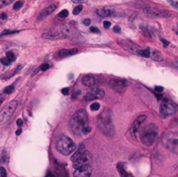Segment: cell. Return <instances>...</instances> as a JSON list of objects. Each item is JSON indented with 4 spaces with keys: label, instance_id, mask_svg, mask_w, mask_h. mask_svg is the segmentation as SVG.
Masks as SVG:
<instances>
[{
    "label": "cell",
    "instance_id": "1",
    "mask_svg": "<svg viewBox=\"0 0 178 177\" xmlns=\"http://www.w3.org/2000/svg\"><path fill=\"white\" fill-rule=\"evenodd\" d=\"M88 114L85 109H78L73 115L72 118L70 121V127L74 133L81 134L85 127L88 126Z\"/></svg>",
    "mask_w": 178,
    "mask_h": 177
},
{
    "label": "cell",
    "instance_id": "2",
    "mask_svg": "<svg viewBox=\"0 0 178 177\" xmlns=\"http://www.w3.org/2000/svg\"><path fill=\"white\" fill-rule=\"evenodd\" d=\"M97 124L101 132H103L104 134L109 136H113V134H114V128H113L110 109H106L103 113L99 115Z\"/></svg>",
    "mask_w": 178,
    "mask_h": 177
},
{
    "label": "cell",
    "instance_id": "3",
    "mask_svg": "<svg viewBox=\"0 0 178 177\" xmlns=\"http://www.w3.org/2000/svg\"><path fill=\"white\" fill-rule=\"evenodd\" d=\"M76 144L70 137L62 136L58 138L56 144V148L63 155H69L76 150Z\"/></svg>",
    "mask_w": 178,
    "mask_h": 177
},
{
    "label": "cell",
    "instance_id": "4",
    "mask_svg": "<svg viewBox=\"0 0 178 177\" xmlns=\"http://www.w3.org/2000/svg\"><path fill=\"white\" fill-rule=\"evenodd\" d=\"M157 127L155 124H149V125L144 127L141 131V141L146 146L152 145L157 137Z\"/></svg>",
    "mask_w": 178,
    "mask_h": 177
},
{
    "label": "cell",
    "instance_id": "5",
    "mask_svg": "<svg viewBox=\"0 0 178 177\" xmlns=\"http://www.w3.org/2000/svg\"><path fill=\"white\" fill-rule=\"evenodd\" d=\"M162 143L163 145L169 150L177 153L178 151V134L176 132L170 131L165 134L162 137Z\"/></svg>",
    "mask_w": 178,
    "mask_h": 177
},
{
    "label": "cell",
    "instance_id": "6",
    "mask_svg": "<svg viewBox=\"0 0 178 177\" xmlns=\"http://www.w3.org/2000/svg\"><path fill=\"white\" fill-rule=\"evenodd\" d=\"M18 106V101L13 100L7 104V105L3 109V110L0 112V125L6 123L10 120V118L14 114L15 110Z\"/></svg>",
    "mask_w": 178,
    "mask_h": 177
},
{
    "label": "cell",
    "instance_id": "7",
    "mask_svg": "<svg viewBox=\"0 0 178 177\" xmlns=\"http://www.w3.org/2000/svg\"><path fill=\"white\" fill-rule=\"evenodd\" d=\"M143 13L147 15L148 17H170L172 13L168 11H162V10L154 8V7L146 6L143 9Z\"/></svg>",
    "mask_w": 178,
    "mask_h": 177
},
{
    "label": "cell",
    "instance_id": "8",
    "mask_svg": "<svg viewBox=\"0 0 178 177\" xmlns=\"http://www.w3.org/2000/svg\"><path fill=\"white\" fill-rule=\"evenodd\" d=\"M117 43L126 51L135 55H139V52L141 51L140 47L135 43H133V42L130 40H126V39H118Z\"/></svg>",
    "mask_w": 178,
    "mask_h": 177
},
{
    "label": "cell",
    "instance_id": "9",
    "mask_svg": "<svg viewBox=\"0 0 178 177\" xmlns=\"http://www.w3.org/2000/svg\"><path fill=\"white\" fill-rule=\"evenodd\" d=\"M176 109H177L176 105H175L173 102L166 99V100L162 101V103H161L160 111L162 116H170V115H173L174 113H175Z\"/></svg>",
    "mask_w": 178,
    "mask_h": 177
},
{
    "label": "cell",
    "instance_id": "10",
    "mask_svg": "<svg viewBox=\"0 0 178 177\" xmlns=\"http://www.w3.org/2000/svg\"><path fill=\"white\" fill-rule=\"evenodd\" d=\"M91 158H92V155H91L90 152H89L87 150H84L77 160L73 161V168L76 169V168H80V167H82L83 165L89 164V162L91 161Z\"/></svg>",
    "mask_w": 178,
    "mask_h": 177
},
{
    "label": "cell",
    "instance_id": "11",
    "mask_svg": "<svg viewBox=\"0 0 178 177\" xmlns=\"http://www.w3.org/2000/svg\"><path fill=\"white\" fill-rule=\"evenodd\" d=\"M104 96H105V92L103 89H100V88L94 89L85 95L84 100L87 102H90L94 100H97V99H102L103 98Z\"/></svg>",
    "mask_w": 178,
    "mask_h": 177
},
{
    "label": "cell",
    "instance_id": "12",
    "mask_svg": "<svg viewBox=\"0 0 178 177\" xmlns=\"http://www.w3.org/2000/svg\"><path fill=\"white\" fill-rule=\"evenodd\" d=\"M92 168L90 164H86L76 168L73 174V177H91Z\"/></svg>",
    "mask_w": 178,
    "mask_h": 177
},
{
    "label": "cell",
    "instance_id": "13",
    "mask_svg": "<svg viewBox=\"0 0 178 177\" xmlns=\"http://www.w3.org/2000/svg\"><path fill=\"white\" fill-rule=\"evenodd\" d=\"M110 86L111 89H113L115 91L122 93L127 88V82L124 80H120V79H116V80H111L110 82Z\"/></svg>",
    "mask_w": 178,
    "mask_h": 177
},
{
    "label": "cell",
    "instance_id": "14",
    "mask_svg": "<svg viewBox=\"0 0 178 177\" xmlns=\"http://www.w3.org/2000/svg\"><path fill=\"white\" fill-rule=\"evenodd\" d=\"M147 119V116H145V115H142V116H139L137 117V119L134 121V123H133L131 128H130V134H132L133 136H136V134L139 130L140 127L142 126V124L144 123L145 121H146Z\"/></svg>",
    "mask_w": 178,
    "mask_h": 177
},
{
    "label": "cell",
    "instance_id": "15",
    "mask_svg": "<svg viewBox=\"0 0 178 177\" xmlns=\"http://www.w3.org/2000/svg\"><path fill=\"white\" fill-rule=\"evenodd\" d=\"M62 34L63 35L64 38H73L77 35V31L75 27H73L70 24H66L63 26V28L60 31Z\"/></svg>",
    "mask_w": 178,
    "mask_h": 177
},
{
    "label": "cell",
    "instance_id": "16",
    "mask_svg": "<svg viewBox=\"0 0 178 177\" xmlns=\"http://www.w3.org/2000/svg\"><path fill=\"white\" fill-rule=\"evenodd\" d=\"M114 7L112 6H105V7H102V8L98 9L96 11V13H97L98 16L102 17H107L111 16L113 13H114Z\"/></svg>",
    "mask_w": 178,
    "mask_h": 177
},
{
    "label": "cell",
    "instance_id": "17",
    "mask_svg": "<svg viewBox=\"0 0 178 177\" xmlns=\"http://www.w3.org/2000/svg\"><path fill=\"white\" fill-rule=\"evenodd\" d=\"M44 38L49 39V40H58V39L64 38L63 35L61 31H54V32H48L43 35Z\"/></svg>",
    "mask_w": 178,
    "mask_h": 177
},
{
    "label": "cell",
    "instance_id": "18",
    "mask_svg": "<svg viewBox=\"0 0 178 177\" xmlns=\"http://www.w3.org/2000/svg\"><path fill=\"white\" fill-rule=\"evenodd\" d=\"M82 83L86 87H92L96 83V78L91 75H86L82 78Z\"/></svg>",
    "mask_w": 178,
    "mask_h": 177
},
{
    "label": "cell",
    "instance_id": "19",
    "mask_svg": "<svg viewBox=\"0 0 178 177\" xmlns=\"http://www.w3.org/2000/svg\"><path fill=\"white\" fill-rule=\"evenodd\" d=\"M56 9V4H51V5H49L48 7H46L44 11H42L40 15L38 16V20H42V19L44 18V17H48L49 15H51Z\"/></svg>",
    "mask_w": 178,
    "mask_h": 177
},
{
    "label": "cell",
    "instance_id": "20",
    "mask_svg": "<svg viewBox=\"0 0 178 177\" xmlns=\"http://www.w3.org/2000/svg\"><path fill=\"white\" fill-rule=\"evenodd\" d=\"M149 56H151V58L153 60L156 61V62H162L163 60V56L161 53L159 51L154 49H149Z\"/></svg>",
    "mask_w": 178,
    "mask_h": 177
},
{
    "label": "cell",
    "instance_id": "21",
    "mask_svg": "<svg viewBox=\"0 0 178 177\" xmlns=\"http://www.w3.org/2000/svg\"><path fill=\"white\" fill-rule=\"evenodd\" d=\"M77 53V49H61L58 52V56L60 57H65L69 56H73Z\"/></svg>",
    "mask_w": 178,
    "mask_h": 177
},
{
    "label": "cell",
    "instance_id": "22",
    "mask_svg": "<svg viewBox=\"0 0 178 177\" xmlns=\"http://www.w3.org/2000/svg\"><path fill=\"white\" fill-rule=\"evenodd\" d=\"M84 151V147H83V145L82 144V145H80L79 146V148L76 149V150L75 151V153L73 154V155L71 156V158H70V160L72 161H75L76 160H77V159L80 157L81 154H83V152Z\"/></svg>",
    "mask_w": 178,
    "mask_h": 177
},
{
    "label": "cell",
    "instance_id": "23",
    "mask_svg": "<svg viewBox=\"0 0 178 177\" xmlns=\"http://www.w3.org/2000/svg\"><path fill=\"white\" fill-rule=\"evenodd\" d=\"M117 169H118V171H119V173L121 174V177H134L131 174L128 173V172L125 170L124 168H123V164H121V163L118 164V165H117Z\"/></svg>",
    "mask_w": 178,
    "mask_h": 177
},
{
    "label": "cell",
    "instance_id": "24",
    "mask_svg": "<svg viewBox=\"0 0 178 177\" xmlns=\"http://www.w3.org/2000/svg\"><path fill=\"white\" fill-rule=\"evenodd\" d=\"M56 173L58 175V177H68V174H67V173H66V171L64 170V168H63V167H61L60 165L56 166Z\"/></svg>",
    "mask_w": 178,
    "mask_h": 177
},
{
    "label": "cell",
    "instance_id": "25",
    "mask_svg": "<svg viewBox=\"0 0 178 177\" xmlns=\"http://www.w3.org/2000/svg\"><path fill=\"white\" fill-rule=\"evenodd\" d=\"M15 0H0V7H4L11 4Z\"/></svg>",
    "mask_w": 178,
    "mask_h": 177
},
{
    "label": "cell",
    "instance_id": "26",
    "mask_svg": "<svg viewBox=\"0 0 178 177\" xmlns=\"http://www.w3.org/2000/svg\"><path fill=\"white\" fill-rule=\"evenodd\" d=\"M139 55L143 57H149V49L147 48L145 49H143V51H140Z\"/></svg>",
    "mask_w": 178,
    "mask_h": 177
},
{
    "label": "cell",
    "instance_id": "27",
    "mask_svg": "<svg viewBox=\"0 0 178 177\" xmlns=\"http://www.w3.org/2000/svg\"><path fill=\"white\" fill-rule=\"evenodd\" d=\"M13 90H14V86L10 85L8 87H6V88L4 89V94H5V95L11 94V92H13Z\"/></svg>",
    "mask_w": 178,
    "mask_h": 177
},
{
    "label": "cell",
    "instance_id": "28",
    "mask_svg": "<svg viewBox=\"0 0 178 177\" xmlns=\"http://www.w3.org/2000/svg\"><path fill=\"white\" fill-rule=\"evenodd\" d=\"M82 10H83V6L82 5L76 6L75 8H74V10H73V14L74 15H78L81 11H82Z\"/></svg>",
    "mask_w": 178,
    "mask_h": 177
},
{
    "label": "cell",
    "instance_id": "29",
    "mask_svg": "<svg viewBox=\"0 0 178 177\" xmlns=\"http://www.w3.org/2000/svg\"><path fill=\"white\" fill-rule=\"evenodd\" d=\"M23 1H18V2H17V3H15V4L13 5V9L15 10V11H18V10H19L21 8L22 6H23Z\"/></svg>",
    "mask_w": 178,
    "mask_h": 177
},
{
    "label": "cell",
    "instance_id": "30",
    "mask_svg": "<svg viewBox=\"0 0 178 177\" xmlns=\"http://www.w3.org/2000/svg\"><path fill=\"white\" fill-rule=\"evenodd\" d=\"M6 57L9 59V60H11V62L14 61L15 59H16V56H15V55L12 53V52H11V51H9V52H7V53H6Z\"/></svg>",
    "mask_w": 178,
    "mask_h": 177
},
{
    "label": "cell",
    "instance_id": "31",
    "mask_svg": "<svg viewBox=\"0 0 178 177\" xmlns=\"http://www.w3.org/2000/svg\"><path fill=\"white\" fill-rule=\"evenodd\" d=\"M100 109V104L98 103H93L90 105V109L91 110H98Z\"/></svg>",
    "mask_w": 178,
    "mask_h": 177
},
{
    "label": "cell",
    "instance_id": "32",
    "mask_svg": "<svg viewBox=\"0 0 178 177\" xmlns=\"http://www.w3.org/2000/svg\"><path fill=\"white\" fill-rule=\"evenodd\" d=\"M69 15V11H67V10H63L60 13L58 14V16L60 17H63V18H64V17H67Z\"/></svg>",
    "mask_w": 178,
    "mask_h": 177
},
{
    "label": "cell",
    "instance_id": "33",
    "mask_svg": "<svg viewBox=\"0 0 178 177\" xmlns=\"http://www.w3.org/2000/svg\"><path fill=\"white\" fill-rule=\"evenodd\" d=\"M1 63H3L4 65L8 66V65H10V64H11V60H9V59L7 58V57H4V58H2V59H1Z\"/></svg>",
    "mask_w": 178,
    "mask_h": 177
},
{
    "label": "cell",
    "instance_id": "34",
    "mask_svg": "<svg viewBox=\"0 0 178 177\" xmlns=\"http://www.w3.org/2000/svg\"><path fill=\"white\" fill-rule=\"evenodd\" d=\"M0 175L1 177H7V172L4 167H0Z\"/></svg>",
    "mask_w": 178,
    "mask_h": 177
},
{
    "label": "cell",
    "instance_id": "35",
    "mask_svg": "<svg viewBox=\"0 0 178 177\" xmlns=\"http://www.w3.org/2000/svg\"><path fill=\"white\" fill-rule=\"evenodd\" d=\"M49 68H50V65H49L48 63H44V64H42L41 67H40L41 70H43V71L47 70V69H49Z\"/></svg>",
    "mask_w": 178,
    "mask_h": 177
},
{
    "label": "cell",
    "instance_id": "36",
    "mask_svg": "<svg viewBox=\"0 0 178 177\" xmlns=\"http://www.w3.org/2000/svg\"><path fill=\"white\" fill-rule=\"evenodd\" d=\"M90 30L91 32H93V33H100V30L98 28H96V27H95V26H91Z\"/></svg>",
    "mask_w": 178,
    "mask_h": 177
},
{
    "label": "cell",
    "instance_id": "37",
    "mask_svg": "<svg viewBox=\"0 0 178 177\" xmlns=\"http://www.w3.org/2000/svg\"><path fill=\"white\" fill-rule=\"evenodd\" d=\"M5 100V94H0V105L3 103V102Z\"/></svg>",
    "mask_w": 178,
    "mask_h": 177
},
{
    "label": "cell",
    "instance_id": "38",
    "mask_svg": "<svg viewBox=\"0 0 178 177\" xmlns=\"http://www.w3.org/2000/svg\"><path fill=\"white\" fill-rule=\"evenodd\" d=\"M110 25H111L110 22H109V21H104V22H103V26H104L105 29H109L110 27Z\"/></svg>",
    "mask_w": 178,
    "mask_h": 177
},
{
    "label": "cell",
    "instance_id": "39",
    "mask_svg": "<svg viewBox=\"0 0 178 177\" xmlns=\"http://www.w3.org/2000/svg\"><path fill=\"white\" fill-rule=\"evenodd\" d=\"M90 23H91V21H90V18H85L84 20H83V24H85L86 26H89V25H90Z\"/></svg>",
    "mask_w": 178,
    "mask_h": 177
},
{
    "label": "cell",
    "instance_id": "40",
    "mask_svg": "<svg viewBox=\"0 0 178 177\" xmlns=\"http://www.w3.org/2000/svg\"><path fill=\"white\" fill-rule=\"evenodd\" d=\"M90 128L89 126L85 127V128L83 129V134H88V133H90Z\"/></svg>",
    "mask_w": 178,
    "mask_h": 177
},
{
    "label": "cell",
    "instance_id": "41",
    "mask_svg": "<svg viewBox=\"0 0 178 177\" xmlns=\"http://www.w3.org/2000/svg\"><path fill=\"white\" fill-rule=\"evenodd\" d=\"M169 1V3L170 4H172L173 6L175 7V8H177V2H175V1H173V0H168Z\"/></svg>",
    "mask_w": 178,
    "mask_h": 177
},
{
    "label": "cell",
    "instance_id": "42",
    "mask_svg": "<svg viewBox=\"0 0 178 177\" xmlns=\"http://www.w3.org/2000/svg\"><path fill=\"white\" fill-rule=\"evenodd\" d=\"M113 31H114L115 32H116V33H119V32L121 31V28H120V27L119 26H115L114 27V29H113Z\"/></svg>",
    "mask_w": 178,
    "mask_h": 177
},
{
    "label": "cell",
    "instance_id": "43",
    "mask_svg": "<svg viewBox=\"0 0 178 177\" xmlns=\"http://www.w3.org/2000/svg\"><path fill=\"white\" fill-rule=\"evenodd\" d=\"M155 91H157V92H162L163 90V88H162V86H156L155 88Z\"/></svg>",
    "mask_w": 178,
    "mask_h": 177
},
{
    "label": "cell",
    "instance_id": "44",
    "mask_svg": "<svg viewBox=\"0 0 178 177\" xmlns=\"http://www.w3.org/2000/svg\"><path fill=\"white\" fill-rule=\"evenodd\" d=\"M62 93H63V95H68L69 89L68 88H63V89H62Z\"/></svg>",
    "mask_w": 178,
    "mask_h": 177
},
{
    "label": "cell",
    "instance_id": "45",
    "mask_svg": "<svg viewBox=\"0 0 178 177\" xmlns=\"http://www.w3.org/2000/svg\"><path fill=\"white\" fill-rule=\"evenodd\" d=\"M17 124H18V126L21 127L23 125V121H22V119H18V121H17Z\"/></svg>",
    "mask_w": 178,
    "mask_h": 177
},
{
    "label": "cell",
    "instance_id": "46",
    "mask_svg": "<svg viewBox=\"0 0 178 177\" xmlns=\"http://www.w3.org/2000/svg\"><path fill=\"white\" fill-rule=\"evenodd\" d=\"M162 43H163V44H164V47H167L168 45H169V42L168 41H166V40H164V39H162Z\"/></svg>",
    "mask_w": 178,
    "mask_h": 177
},
{
    "label": "cell",
    "instance_id": "47",
    "mask_svg": "<svg viewBox=\"0 0 178 177\" xmlns=\"http://www.w3.org/2000/svg\"><path fill=\"white\" fill-rule=\"evenodd\" d=\"M7 18V15L5 14V13H2L1 14V19H6Z\"/></svg>",
    "mask_w": 178,
    "mask_h": 177
},
{
    "label": "cell",
    "instance_id": "48",
    "mask_svg": "<svg viewBox=\"0 0 178 177\" xmlns=\"http://www.w3.org/2000/svg\"><path fill=\"white\" fill-rule=\"evenodd\" d=\"M22 133V129H18V130L16 131V134L17 136H19V134H20Z\"/></svg>",
    "mask_w": 178,
    "mask_h": 177
},
{
    "label": "cell",
    "instance_id": "49",
    "mask_svg": "<svg viewBox=\"0 0 178 177\" xmlns=\"http://www.w3.org/2000/svg\"><path fill=\"white\" fill-rule=\"evenodd\" d=\"M46 177H55V176H54L53 174L51 173V172H48V174H47Z\"/></svg>",
    "mask_w": 178,
    "mask_h": 177
},
{
    "label": "cell",
    "instance_id": "50",
    "mask_svg": "<svg viewBox=\"0 0 178 177\" xmlns=\"http://www.w3.org/2000/svg\"><path fill=\"white\" fill-rule=\"evenodd\" d=\"M73 1L75 2V3H77V2H78V1H80V0H73Z\"/></svg>",
    "mask_w": 178,
    "mask_h": 177
}]
</instances>
